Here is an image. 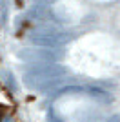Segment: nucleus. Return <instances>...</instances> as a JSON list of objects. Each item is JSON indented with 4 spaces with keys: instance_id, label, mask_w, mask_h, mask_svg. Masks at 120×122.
<instances>
[{
    "instance_id": "obj_1",
    "label": "nucleus",
    "mask_w": 120,
    "mask_h": 122,
    "mask_svg": "<svg viewBox=\"0 0 120 122\" xmlns=\"http://www.w3.org/2000/svg\"><path fill=\"white\" fill-rule=\"evenodd\" d=\"M64 67H60L58 64H35L25 71V82L27 86L36 89V91H44L45 87H49L53 82L60 80L64 76Z\"/></svg>"
},
{
    "instance_id": "obj_2",
    "label": "nucleus",
    "mask_w": 120,
    "mask_h": 122,
    "mask_svg": "<svg viewBox=\"0 0 120 122\" xmlns=\"http://www.w3.org/2000/svg\"><path fill=\"white\" fill-rule=\"evenodd\" d=\"M69 36L60 33V31L53 29V27H44V29H35L33 33H29V40L35 46L42 47H58L60 44H64Z\"/></svg>"
},
{
    "instance_id": "obj_3",
    "label": "nucleus",
    "mask_w": 120,
    "mask_h": 122,
    "mask_svg": "<svg viewBox=\"0 0 120 122\" xmlns=\"http://www.w3.org/2000/svg\"><path fill=\"white\" fill-rule=\"evenodd\" d=\"M18 55H20V58L31 60V62H42V60H53L55 58L53 53L44 51V49H22V51H18Z\"/></svg>"
},
{
    "instance_id": "obj_4",
    "label": "nucleus",
    "mask_w": 120,
    "mask_h": 122,
    "mask_svg": "<svg viewBox=\"0 0 120 122\" xmlns=\"http://www.w3.org/2000/svg\"><path fill=\"white\" fill-rule=\"evenodd\" d=\"M29 16L31 18H35V20H47V18H51V11L45 7V5H33L29 9Z\"/></svg>"
},
{
    "instance_id": "obj_5",
    "label": "nucleus",
    "mask_w": 120,
    "mask_h": 122,
    "mask_svg": "<svg viewBox=\"0 0 120 122\" xmlns=\"http://www.w3.org/2000/svg\"><path fill=\"white\" fill-rule=\"evenodd\" d=\"M5 82H7V86H13V89H15V80H13V75L11 73H7V76H5Z\"/></svg>"
},
{
    "instance_id": "obj_6",
    "label": "nucleus",
    "mask_w": 120,
    "mask_h": 122,
    "mask_svg": "<svg viewBox=\"0 0 120 122\" xmlns=\"http://www.w3.org/2000/svg\"><path fill=\"white\" fill-rule=\"evenodd\" d=\"M49 122H60V120L55 117V115H49Z\"/></svg>"
},
{
    "instance_id": "obj_7",
    "label": "nucleus",
    "mask_w": 120,
    "mask_h": 122,
    "mask_svg": "<svg viewBox=\"0 0 120 122\" xmlns=\"http://www.w3.org/2000/svg\"><path fill=\"white\" fill-rule=\"evenodd\" d=\"M109 122H120V117H115V118H111Z\"/></svg>"
},
{
    "instance_id": "obj_8",
    "label": "nucleus",
    "mask_w": 120,
    "mask_h": 122,
    "mask_svg": "<svg viewBox=\"0 0 120 122\" xmlns=\"http://www.w3.org/2000/svg\"><path fill=\"white\" fill-rule=\"evenodd\" d=\"M4 122H13V120H11V118H5V120Z\"/></svg>"
}]
</instances>
